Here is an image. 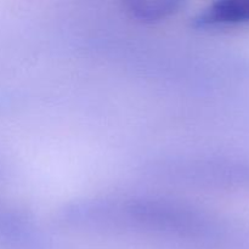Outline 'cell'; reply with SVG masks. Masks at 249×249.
Segmentation results:
<instances>
[{"label": "cell", "instance_id": "6da1fadb", "mask_svg": "<svg viewBox=\"0 0 249 249\" xmlns=\"http://www.w3.org/2000/svg\"><path fill=\"white\" fill-rule=\"evenodd\" d=\"M208 22L224 24L248 23L249 0H229L216 2L206 15Z\"/></svg>", "mask_w": 249, "mask_h": 249}]
</instances>
